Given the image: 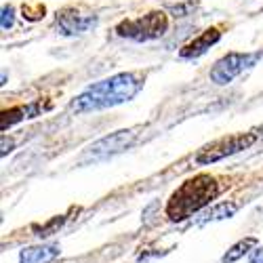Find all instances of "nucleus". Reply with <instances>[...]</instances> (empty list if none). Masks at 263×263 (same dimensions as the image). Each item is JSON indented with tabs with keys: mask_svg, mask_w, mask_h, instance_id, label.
Wrapping results in <instances>:
<instances>
[{
	"mask_svg": "<svg viewBox=\"0 0 263 263\" xmlns=\"http://www.w3.org/2000/svg\"><path fill=\"white\" fill-rule=\"evenodd\" d=\"M143 86V80L133 72H122L116 76L103 78L89 84L86 89L72 101L74 112H97V109L114 107L124 101H130Z\"/></svg>",
	"mask_w": 263,
	"mask_h": 263,
	"instance_id": "f257e3e1",
	"label": "nucleus"
},
{
	"mask_svg": "<svg viewBox=\"0 0 263 263\" xmlns=\"http://www.w3.org/2000/svg\"><path fill=\"white\" fill-rule=\"evenodd\" d=\"M219 187L215 183V179L200 175V177L187 179L177 192L171 196L168 206H166V215L173 221H179V219L190 217L192 213L200 211L202 206H206L215 196H217Z\"/></svg>",
	"mask_w": 263,
	"mask_h": 263,
	"instance_id": "f03ea898",
	"label": "nucleus"
},
{
	"mask_svg": "<svg viewBox=\"0 0 263 263\" xmlns=\"http://www.w3.org/2000/svg\"><path fill=\"white\" fill-rule=\"evenodd\" d=\"M168 28V19L162 11H154L147 13L143 17H135V19H124L122 24H118L116 32L122 38L128 40H137V42H145L152 38H158L166 32Z\"/></svg>",
	"mask_w": 263,
	"mask_h": 263,
	"instance_id": "7ed1b4c3",
	"label": "nucleus"
},
{
	"mask_svg": "<svg viewBox=\"0 0 263 263\" xmlns=\"http://www.w3.org/2000/svg\"><path fill=\"white\" fill-rule=\"evenodd\" d=\"M257 139H259V135L255 133V130H251V133H238V135H232V137H223V139L206 145L204 149H200V154L196 156V162L198 164H213V162L221 160L226 156L238 154V152L251 147Z\"/></svg>",
	"mask_w": 263,
	"mask_h": 263,
	"instance_id": "20e7f679",
	"label": "nucleus"
},
{
	"mask_svg": "<svg viewBox=\"0 0 263 263\" xmlns=\"http://www.w3.org/2000/svg\"><path fill=\"white\" fill-rule=\"evenodd\" d=\"M137 137V128H124V130H116L112 135H105L101 137L99 141H95L93 145L86 147L84 156H82V162H97V160H103V158H109L114 154H120L126 147L133 145Z\"/></svg>",
	"mask_w": 263,
	"mask_h": 263,
	"instance_id": "39448f33",
	"label": "nucleus"
},
{
	"mask_svg": "<svg viewBox=\"0 0 263 263\" xmlns=\"http://www.w3.org/2000/svg\"><path fill=\"white\" fill-rule=\"evenodd\" d=\"M259 57H261V53H228L213 65L209 76L219 86L230 84L236 76H240L249 68H253Z\"/></svg>",
	"mask_w": 263,
	"mask_h": 263,
	"instance_id": "423d86ee",
	"label": "nucleus"
},
{
	"mask_svg": "<svg viewBox=\"0 0 263 263\" xmlns=\"http://www.w3.org/2000/svg\"><path fill=\"white\" fill-rule=\"evenodd\" d=\"M95 26H97V15L80 13L76 9H63V11L57 13V28L65 36L91 32Z\"/></svg>",
	"mask_w": 263,
	"mask_h": 263,
	"instance_id": "0eeeda50",
	"label": "nucleus"
},
{
	"mask_svg": "<svg viewBox=\"0 0 263 263\" xmlns=\"http://www.w3.org/2000/svg\"><path fill=\"white\" fill-rule=\"evenodd\" d=\"M219 38H221V32H219L217 28H209V30H204L198 38H194L192 42H187V45L179 51V57H183V59H196V57H200V55H204L213 45H217Z\"/></svg>",
	"mask_w": 263,
	"mask_h": 263,
	"instance_id": "6e6552de",
	"label": "nucleus"
},
{
	"mask_svg": "<svg viewBox=\"0 0 263 263\" xmlns=\"http://www.w3.org/2000/svg\"><path fill=\"white\" fill-rule=\"evenodd\" d=\"M59 255L57 245H40V247H28L19 253V263H51Z\"/></svg>",
	"mask_w": 263,
	"mask_h": 263,
	"instance_id": "1a4fd4ad",
	"label": "nucleus"
},
{
	"mask_svg": "<svg viewBox=\"0 0 263 263\" xmlns=\"http://www.w3.org/2000/svg\"><path fill=\"white\" fill-rule=\"evenodd\" d=\"M236 211H238V204H234V202H219V204L211 206L209 211H204L196 223L206 226V223H213V221H221V219H230Z\"/></svg>",
	"mask_w": 263,
	"mask_h": 263,
	"instance_id": "9d476101",
	"label": "nucleus"
},
{
	"mask_svg": "<svg viewBox=\"0 0 263 263\" xmlns=\"http://www.w3.org/2000/svg\"><path fill=\"white\" fill-rule=\"evenodd\" d=\"M257 245H259V240H257L255 236H249V238H245V240H240V242H236V245L221 257V263H234V261H238L240 257L251 255V253L257 249Z\"/></svg>",
	"mask_w": 263,
	"mask_h": 263,
	"instance_id": "9b49d317",
	"label": "nucleus"
},
{
	"mask_svg": "<svg viewBox=\"0 0 263 263\" xmlns=\"http://www.w3.org/2000/svg\"><path fill=\"white\" fill-rule=\"evenodd\" d=\"M24 118H30V116H28V105H24V107H13V109H5L3 118H0V128L7 130V126H13V124L21 122Z\"/></svg>",
	"mask_w": 263,
	"mask_h": 263,
	"instance_id": "f8f14e48",
	"label": "nucleus"
},
{
	"mask_svg": "<svg viewBox=\"0 0 263 263\" xmlns=\"http://www.w3.org/2000/svg\"><path fill=\"white\" fill-rule=\"evenodd\" d=\"M15 19V9L13 7H3V30H9Z\"/></svg>",
	"mask_w": 263,
	"mask_h": 263,
	"instance_id": "ddd939ff",
	"label": "nucleus"
},
{
	"mask_svg": "<svg viewBox=\"0 0 263 263\" xmlns=\"http://www.w3.org/2000/svg\"><path fill=\"white\" fill-rule=\"evenodd\" d=\"M249 263H263V249H255L249 255Z\"/></svg>",
	"mask_w": 263,
	"mask_h": 263,
	"instance_id": "4468645a",
	"label": "nucleus"
}]
</instances>
